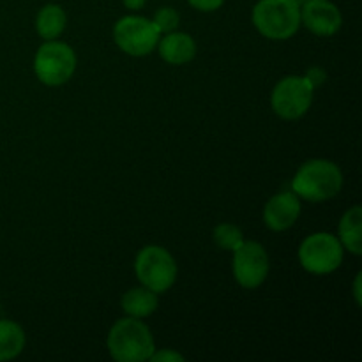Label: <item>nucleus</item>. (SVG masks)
<instances>
[{
    "label": "nucleus",
    "instance_id": "423d86ee",
    "mask_svg": "<svg viewBox=\"0 0 362 362\" xmlns=\"http://www.w3.org/2000/svg\"><path fill=\"white\" fill-rule=\"evenodd\" d=\"M345 247L329 232L311 233L299 247V262L311 274H331L343 264Z\"/></svg>",
    "mask_w": 362,
    "mask_h": 362
},
{
    "label": "nucleus",
    "instance_id": "f257e3e1",
    "mask_svg": "<svg viewBox=\"0 0 362 362\" xmlns=\"http://www.w3.org/2000/svg\"><path fill=\"white\" fill-rule=\"evenodd\" d=\"M106 345L117 362H145L156 350L151 329L134 317L117 320L110 329Z\"/></svg>",
    "mask_w": 362,
    "mask_h": 362
},
{
    "label": "nucleus",
    "instance_id": "6e6552de",
    "mask_svg": "<svg viewBox=\"0 0 362 362\" xmlns=\"http://www.w3.org/2000/svg\"><path fill=\"white\" fill-rule=\"evenodd\" d=\"M113 39L124 53L145 57L158 46L161 32L154 21L144 16H124L113 27Z\"/></svg>",
    "mask_w": 362,
    "mask_h": 362
},
{
    "label": "nucleus",
    "instance_id": "4be33fe9",
    "mask_svg": "<svg viewBox=\"0 0 362 362\" xmlns=\"http://www.w3.org/2000/svg\"><path fill=\"white\" fill-rule=\"evenodd\" d=\"M361 278H362V274L359 272V274L356 276V283H354V297H356V304H357V306H361V304H362V296H361Z\"/></svg>",
    "mask_w": 362,
    "mask_h": 362
},
{
    "label": "nucleus",
    "instance_id": "a211bd4d",
    "mask_svg": "<svg viewBox=\"0 0 362 362\" xmlns=\"http://www.w3.org/2000/svg\"><path fill=\"white\" fill-rule=\"evenodd\" d=\"M154 25L158 27V30L161 34H168V32H173L177 27H179L180 16L173 7H161L158 13L154 14Z\"/></svg>",
    "mask_w": 362,
    "mask_h": 362
},
{
    "label": "nucleus",
    "instance_id": "7ed1b4c3",
    "mask_svg": "<svg viewBox=\"0 0 362 362\" xmlns=\"http://www.w3.org/2000/svg\"><path fill=\"white\" fill-rule=\"evenodd\" d=\"M251 18L264 37L286 41L300 27V4L297 0H258Z\"/></svg>",
    "mask_w": 362,
    "mask_h": 362
},
{
    "label": "nucleus",
    "instance_id": "39448f33",
    "mask_svg": "<svg viewBox=\"0 0 362 362\" xmlns=\"http://www.w3.org/2000/svg\"><path fill=\"white\" fill-rule=\"evenodd\" d=\"M134 272L141 286L156 293H165L177 279V264L168 250L161 246H145L134 260Z\"/></svg>",
    "mask_w": 362,
    "mask_h": 362
},
{
    "label": "nucleus",
    "instance_id": "f3484780",
    "mask_svg": "<svg viewBox=\"0 0 362 362\" xmlns=\"http://www.w3.org/2000/svg\"><path fill=\"white\" fill-rule=\"evenodd\" d=\"M214 243L216 246L226 251H235L244 243V235L235 225L232 223H221L214 228Z\"/></svg>",
    "mask_w": 362,
    "mask_h": 362
},
{
    "label": "nucleus",
    "instance_id": "20e7f679",
    "mask_svg": "<svg viewBox=\"0 0 362 362\" xmlns=\"http://www.w3.org/2000/svg\"><path fill=\"white\" fill-rule=\"evenodd\" d=\"M76 71V53L62 41H46L34 57V73L41 83L59 87L67 83Z\"/></svg>",
    "mask_w": 362,
    "mask_h": 362
},
{
    "label": "nucleus",
    "instance_id": "aec40b11",
    "mask_svg": "<svg viewBox=\"0 0 362 362\" xmlns=\"http://www.w3.org/2000/svg\"><path fill=\"white\" fill-rule=\"evenodd\" d=\"M187 2L202 13H212V11L219 9L225 4V0H187Z\"/></svg>",
    "mask_w": 362,
    "mask_h": 362
},
{
    "label": "nucleus",
    "instance_id": "5701e85b",
    "mask_svg": "<svg viewBox=\"0 0 362 362\" xmlns=\"http://www.w3.org/2000/svg\"><path fill=\"white\" fill-rule=\"evenodd\" d=\"M122 2H124V6L127 7V9L138 11V9H141V7L145 6V2H147V0H122Z\"/></svg>",
    "mask_w": 362,
    "mask_h": 362
},
{
    "label": "nucleus",
    "instance_id": "0eeeda50",
    "mask_svg": "<svg viewBox=\"0 0 362 362\" xmlns=\"http://www.w3.org/2000/svg\"><path fill=\"white\" fill-rule=\"evenodd\" d=\"M315 87L306 76H286L278 81L271 95V106L278 117L297 120L310 110Z\"/></svg>",
    "mask_w": 362,
    "mask_h": 362
},
{
    "label": "nucleus",
    "instance_id": "f8f14e48",
    "mask_svg": "<svg viewBox=\"0 0 362 362\" xmlns=\"http://www.w3.org/2000/svg\"><path fill=\"white\" fill-rule=\"evenodd\" d=\"M158 48L161 59L172 66H182V64L191 62L197 55V42L186 32H168L165 37L159 39Z\"/></svg>",
    "mask_w": 362,
    "mask_h": 362
},
{
    "label": "nucleus",
    "instance_id": "9b49d317",
    "mask_svg": "<svg viewBox=\"0 0 362 362\" xmlns=\"http://www.w3.org/2000/svg\"><path fill=\"white\" fill-rule=\"evenodd\" d=\"M300 216V200L292 191L274 194L264 207V223L272 232L292 228Z\"/></svg>",
    "mask_w": 362,
    "mask_h": 362
},
{
    "label": "nucleus",
    "instance_id": "1a4fd4ad",
    "mask_svg": "<svg viewBox=\"0 0 362 362\" xmlns=\"http://www.w3.org/2000/svg\"><path fill=\"white\" fill-rule=\"evenodd\" d=\"M233 253V278L244 288H258L267 279L269 255L257 240H244Z\"/></svg>",
    "mask_w": 362,
    "mask_h": 362
},
{
    "label": "nucleus",
    "instance_id": "6ab92c4d",
    "mask_svg": "<svg viewBox=\"0 0 362 362\" xmlns=\"http://www.w3.org/2000/svg\"><path fill=\"white\" fill-rule=\"evenodd\" d=\"M148 361H156V362H184V356H180L179 352H175V350H159V352H156L151 356V359Z\"/></svg>",
    "mask_w": 362,
    "mask_h": 362
},
{
    "label": "nucleus",
    "instance_id": "dca6fc26",
    "mask_svg": "<svg viewBox=\"0 0 362 362\" xmlns=\"http://www.w3.org/2000/svg\"><path fill=\"white\" fill-rule=\"evenodd\" d=\"M25 331L13 320H0V362L16 359L25 349Z\"/></svg>",
    "mask_w": 362,
    "mask_h": 362
},
{
    "label": "nucleus",
    "instance_id": "412c9836",
    "mask_svg": "<svg viewBox=\"0 0 362 362\" xmlns=\"http://www.w3.org/2000/svg\"><path fill=\"white\" fill-rule=\"evenodd\" d=\"M306 78L311 81V85L317 88L318 85H322L325 81V73L322 69H318V67H311V69L308 71Z\"/></svg>",
    "mask_w": 362,
    "mask_h": 362
},
{
    "label": "nucleus",
    "instance_id": "4468645a",
    "mask_svg": "<svg viewBox=\"0 0 362 362\" xmlns=\"http://www.w3.org/2000/svg\"><path fill=\"white\" fill-rule=\"evenodd\" d=\"M120 304H122V310L126 311L127 317L147 318L158 310L159 299L156 292L145 288V286H138V288L127 290L122 296Z\"/></svg>",
    "mask_w": 362,
    "mask_h": 362
},
{
    "label": "nucleus",
    "instance_id": "2eb2a0df",
    "mask_svg": "<svg viewBox=\"0 0 362 362\" xmlns=\"http://www.w3.org/2000/svg\"><path fill=\"white\" fill-rule=\"evenodd\" d=\"M67 16L66 11L57 4H48L39 11L37 18H35V30L41 35L45 41H52L57 39L64 30H66Z\"/></svg>",
    "mask_w": 362,
    "mask_h": 362
},
{
    "label": "nucleus",
    "instance_id": "9d476101",
    "mask_svg": "<svg viewBox=\"0 0 362 362\" xmlns=\"http://www.w3.org/2000/svg\"><path fill=\"white\" fill-rule=\"evenodd\" d=\"M341 13L329 0H306L300 6V25L315 35H334L341 28Z\"/></svg>",
    "mask_w": 362,
    "mask_h": 362
},
{
    "label": "nucleus",
    "instance_id": "ddd939ff",
    "mask_svg": "<svg viewBox=\"0 0 362 362\" xmlns=\"http://www.w3.org/2000/svg\"><path fill=\"white\" fill-rule=\"evenodd\" d=\"M339 243L350 253L361 257L362 255V209L354 205L343 214L339 221Z\"/></svg>",
    "mask_w": 362,
    "mask_h": 362
},
{
    "label": "nucleus",
    "instance_id": "f03ea898",
    "mask_svg": "<svg viewBox=\"0 0 362 362\" xmlns=\"http://www.w3.org/2000/svg\"><path fill=\"white\" fill-rule=\"evenodd\" d=\"M343 187V173L338 165L327 159H310L297 170L292 191L308 202H325L334 198Z\"/></svg>",
    "mask_w": 362,
    "mask_h": 362
}]
</instances>
